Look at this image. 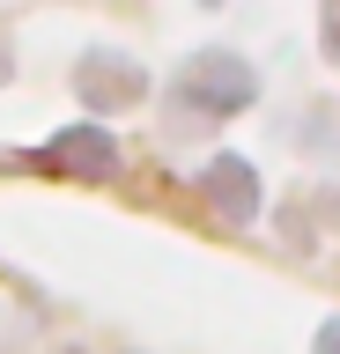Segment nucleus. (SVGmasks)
<instances>
[]
</instances>
